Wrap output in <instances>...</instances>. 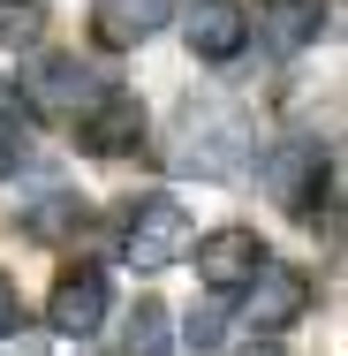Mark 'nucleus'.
Listing matches in <instances>:
<instances>
[{
  "label": "nucleus",
  "instance_id": "obj_1",
  "mask_svg": "<svg viewBox=\"0 0 348 356\" xmlns=\"http://www.w3.org/2000/svg\"><path fill=\"white\" fill-rule=\"evenodd\" d=\"M174 167L182 175H205V182H235L250 167V122L219 99L182 106V129H174Z\"/></svg>",
  "mask_w": 348,
  "mask_h": 356
},
{
  "label": "nucleus",
  "instance_id": "obj_2",
  "mask_svg": "<svg viewBox=\"0 0 348 356\" xmlns=\"http://www.w3.org/2000/svg\"><path fill=\"white\" fill-rule=\"evenodd\" d=\"M190 213L174 205V197H137L129 220H122V258L137 266V273H159V266H174V258H190Z\"/></svg>",
  "mask_w": 348,
  "mask_h": 356
},
{
  "label": "nucleus",
  "instance_id": "obj_3",
  "mask_svg": "<svg viewBox=\"0 0 348 356\" xmlns=\"http://www.w3.org/2000/svg\"><path fill=\"white\" fill-rule=\"evenodd\" d=\"M326 144H310V137H288L265 152V190H273L288 213H303V220H318V197H326Z\"/></svg>",
  "mask_w": 348,
  "mask_h": 356
},
{
  "label": "nucleus",
  "instance_id": "obj_4",
  "mask_svg": "<svg viewBox=\"0 0 348 356\" xmlns=\"http://www.w3.org/2000/svg\"><path fill=\"white\" fill-rule=\"evenodd\" d=\"M258 266H265V243H258V227H212L205 243H197V281L212 296H235V288L258 281Z\"/></svg>",
  "mask_w": 348,
  "mask_h": 356
},
{
  "label": "nucleus",
  "instance_id": "obj_5",
  "mask_svg": "<svg viewBox=\"0 0 348 356\" xmlns=\"http://www.w3.org/2000/svg\"><path fill=\"white\" fill-rule=\"evenodd\" d=\"M76 144L83 152H99V159H122V152H137L144 144V106L129 91H106V99H91L83 114H76Z\"/></svg>",
  "mask_w": 348,
  "mask_h": 356
},
{
  "label": "nucleus",
  "instance_id": "obj_6",
  "mask_svg": "<svg viewBox=\"0 0 348 356\" xmlns=\"http://www.w3.org/2000/svg\"><path fill=\"white\" fill-rule=\"evenodd\" d=\"M106 303H114V288H106V273L99 266H69L61 281H53V296H46V318H53V334H99V318H106Z\"/></svg>",
  "mask_w": 348,
  "mask_h": 356
},
{
  "label": "nucleus",
  "instance_id": "obj_7",
  "mask_svg": "<svg viewBox=\"0 0 348 356\" xmlns=\"http://www.w3.org/2000/svg\"><path fill=\"white\" fill-rule=\"evenodd\" d=\"M182 38H190L197 61H235V54L250 46V8H242V0H190Z\"/></svg>",
  "mask_w": 348,
  "mask_h": 356
},
{
  "label": "nucleus",
  "instance_id": "obj_8",
  "mask_svg": "<svg viewBox=\"0 0 348 356\" xmlns=\"http://www.w3.org/2000/svg\"><path fill=\"white\" fill-rule=\"evenodd\" d=\"M310 311V281L295 273V266H258V281H250V326L258 334H280V326H295Z\"/></svg>",
  "mask_w": 348,
  "mask_h": 356
},
{
  "label": "nucleus",
  "instance_id": "obj_9",
  "mask_svg": "<svg viewBox=\"0 0 348 356\" xmlns=\"http://www.w3.org/2000/svg\"><path fill=\"white\" fill-rule=\"evenodd\" d=\"M167 15H174V0H99V8H91V31H99V46L129 54L151 31H167Z\"/></svg>",
  "mask_w": 348,
  "mask_h": 356
},
{
  "label": "nucleus",
  "instance_id": "obj_10",
  "mask_svg": "<svg viewBox=\"0 0 348 356\" xmlns=\"http://www.w3.org/2000/svg\"><path fill=\"white\" fill-rule=\"evenodd\" d=\"M31 99L76 122V114H83L91 99H106V83H99L91 69H83V61H38V69H31Z\"/></svg>",
  "mask_w": 348,
  "mask_h": 356
},
{
  "label": "nucleus",
  "instance_id": "obj_11",
  "mask_svg": "<svg viewBox=\"0 0 348 356\" xmlns=\"http://www.w3.org/2000/svg\"><path fill=\"white\" fill-rule=\"evenodd\" d=\"M318 0H258V38L273 46V54H303L310 38H318Z\"/></svg>",
  "mask_w": 348,
  "mask_h": 356
},
{
  "label": "nucleus",
  "instance_id": "obj_12",
  "mask_svg": "<svg viewBox=\"0 0 348 356\" xmlns=\"http://www.w3.org/2000/svg\"><path fill=\"white\" fill-rule=\"evenodd\" d=\"M122 356H167V311L137 296V311L122 318Z\"/></svg>",
  "mask_w": 348,
  "mask_h": 356
},
{
  "label": "nucleus",
  "instance_id": "obj_13",
  "mask_svg": "<svg viewBox=\"0 0 348 356\" xmlns=\"http://www.w3.org/2000/svg\"><path fill=\"white\" fill-rule=\"evenodd\" d=\"M46 0H0V46H38Z\"/></svg>",
  "mask_w": 348,
  "mask_h": 356
},
{
  "label": "nucleus",
  "instance_id": "obj_14",
  "mask_svg": "<svg viewBox=\"0 0 348 356\" xmlns=\"http://www.w3.org/2000/svg\"><path fill=\"white\" fill-rule=\"evenodd\" d=\"M69 227H83V197H46L38 213H31V235H69Z\"/></svg>",
  "mask_w": 348,
  "mask_h": 356
},
{
  "label": "nucleus",
  "instance_id": "obj_15",
  "mask_svg": "<svg viewBox=\"0 0 348 356\" xmlns=\"http://www.w3.org/2000/svg\"><path fill=\"white\" fill-rule=\"evenodd\" d=\"M219 334H227V311L205 303V311H190V334H182V341H190V349H219Z\"/></svg>",
  "mask_w": 348,
  "mask_h": 356
},
{
  "label": "nucleus",
  "instance_id": "obj_16",
  "mask_svg": "<svg viewBox=\"0 0 348 356\" xmlns=\"http://www.w3.org/2000/svg\"><path fill=\"white\" fill-rule=\"evenodd\" d=\"M0 334H15V281L0 273Z\"/></svg>",
  "mask_w": 348,
  "mask_h": 356
},
{
  "label": "nucleus",
  "instance_id": "obj_17",
  "mask_svg": "<svg viewBox=\"0 0 348 356\" xmlns=\"http://www.w3.org/2000/svg\"><path fill=\"white\" fill-rule=\"evenodd\" d=\"M8 122H23V106H15V91L0 83V129H8Z\"/></svg>",
  "mask_w": 348,
  "mask_h": 356
},
{
  "label": "nucleus",
  "instance_id": "obj_18",
  "mask_svg": "<svg viewBox=\"0 0 348 356\" xmlns=\"http://www.w3.org/2000/svg\"><path fill=\"white\" fill-rule=\"evenodd\" d=\"M235 356H288L280 341H250V349H235Z\"/></svg>",
  "mask_w": 348,
  "mask_h": 356
},
{
  "label": "nucleus",
  "instance_id": "obj_19",
  "mask_svg": "<svg viewBox=\"0 0 348 356\" xmlns=\"http://www.w3.org/2000/svg\"><path fill=\"white\" fill-rule=\"evenodd\" d=\"M8 356H38V334H15V349Z\"/></svg>",
  "mask_w": 348,
  "mask_h": 356
}]
</instances>
